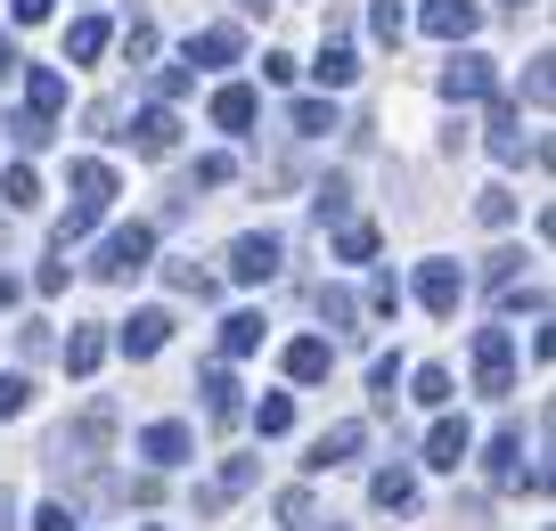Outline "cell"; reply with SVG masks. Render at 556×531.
Listing matches in <instances>:
<instances>
[{
    "instance_id": "3957f363",
    "label": "cell",
    "mask_w": 556,
    "mask_h": 531,
    "mask_svg": "<svg viewBox=\"0 0 556 531\" xmlns=\"http://www.w3.org/2000/svg\"><path fill=\"white\" fill-rule=\"evenodd\" d=\"M475 393H491V401L516 393V336H507V327H483V336H475Z\"/></svg>"
},
{
    "instance_id": "83f0119b",
    "label": "cell",
    "mask_w": 556,
    "mask_h": 531,
    "mask_svg": "<svg viewBox=\"0 0 556 531\" xmlns=\"http://www.w3.org/2000/svg\"><path fill=\"white\" fill-rule=\"evenodd\" d=\"M287 123H295L303 139H328L336 131V106L328 99H295V106H287Z\"/></svg>"
},
{
    "instance_id": "d590c367",
    "label": "cell",
    "mask_w": 556,
    "mask_h": 531,
    "mask_svg": "<svg viewBox=\"0 0 556 531\" xmlns=\"http://www.w3.org/2000/svg\"><path fill=\"white\" fill-rule=\"evenodd\" d=\"M34 531H83V515H74L66 498H41V507H34Z\"/></svg>"
},
{
    "instance_id": "ffe728a7",
    "label": "cell",
    "mask_w": 556,
    "mask_h": 531,
    "mask_svg": "<svg viewBox=\"0 0 556 531\" xmlns=\"http://www.w3.org/2000/svg\"><path fill=\"white\" fill-rule=\"evenodd\" d=\"M106 352H115V343H106V327H74V336H66V377H99Z\"/></svg>"
},
{
    "instance_id": "5b68a950",
    "label": "cell",
    "mask_w": 556,
    "mask_h": 531,
    "mask_svg": "<svg viewBox=\"0 0 556 531\" xmlns=\"http://www.w3.org/2000/svg\"><path fill=\"white\" fill-rule=\"evenodd\" d=\"M491 90H500V74H491V58H483V50H458L451 66H442V99H451V106L491 99Z\"/></svg>"
},
{
    "instance_id": "1f68e13d",
    "label": "cell",
    "mask_w": 556,
    "mask_h": 531,
    "mask_svg": "<svg viewBox=\"0 0 556 531\" xmlns=\"http://www.w3.org/2000/svg\"><path fill=\"white\" fill-rule=\"evenodd\" d=\"M409 393L426 401V409H451V368H417V377H409Z\"/></svg>"
},
{
    "instance_id": "f35d334b",
    "label": "cell",
    "mask_w": 556,
    "mask_h": 531,
    "mask_svg": "<svg viewBox=\"0 0 556 531\" xmlns=\"http://www.w3.org/2000/svg\"><path fill=\"white\" fill-rule=\"evenodd\" d=\"M523 99H532V106H548V99H556V74H548V58H532V66H523Z\"/></svg>"
},
{
    "instance_id": "f907efd6",
    "label": "cell",
    "mask_w": 556,
    "mask_h": 531,
    "mask_svg": "<svg viewBox=\"0 0 556 531\" xmlns=\"http://www.w3.org/2000/svg\"><path fill=\"white\" fill-rule=\"evenodd\" d=\"M0 531H17V507H9V491H0Z\"/></svg>"
},
{
    "instance_id": "4316f807",
    "label": "cell",
    "mask_w": 556,
    "mask_h": 531,
    "mask_svg": "<svg viewBox=\"0 0 556 531\" xmlns=\"http://www.w3.org/2000/svg\"><path fill=\"white\" fill-rule=\"evenodd\" d=\"M287 426H295V401H287V393H262L254 401V433H262V442H278Z\"/></svg>"
},
{
    "instance_id": "484cf974",
    "label": "cell",
    "mask_w": 556,
    "mask_h": 531,
    "mask_svg": "<svg viewBox=\"0 0 556 531\" xmlns=\"http://www.w3.org/2000/svg\"><path fill=\"white\" fill-rule=\"evenodd\" d=\"M245 352H262V319H254V311L222 319V361H245Z\"/></svg>"
},
{
    "instance_id": "52a82bcc",
    "label": "cell",
    "mask_w": 556,
    "mask_h": 531,
    "mask_svg": "<svg viewBox=\"0 0 556 531\" xmlns=\"http://www.w3.org/2000/svg\"><path fill=\"white\" fill-rule=\"evenodd\" d=\"M106 343H123L131 361H156L164 343H173V311H131V319H123V327H115Z\"/></svg>"
},
{
    "instance_id": "d6986e66",
    "label": "cell",
    "mask_w": 556,
    "mask_h": 531,
    "mask_svg": "<svg viewBox=\"0 0 556 531\" xmlns=\"http://www.w3.org/2000/svg\"><path fill=\"white\" fill-rule=\"evenodd\" d=\"M368 498H377L384 515H409V507H417V475H409V466H377V482H368Z\"/></svg>"
},
{
    "instance_id": "ab89813d",
    "label": "cell",
    "mask_w": 556,
    "mask_h": 531,
    "mask_svg": "<svg viewBox=\"0 0 556 531\" xmlns=\"http://www.w3.org/2000/svg\"><path fill=\"white\" fill-rule=\"evenodd\" d=\"M319 229H328V222H344V213H352V189H344V180H328V189H319Z\"/></svg>"
},
{
    "instance_id": "8d00e7d4",
    "label": "cell",
    "mask_w": 556,
    "mask_h": 531,
    "mask_svg": "<svg viewBox=\"0 0 556 531\" xmlns=\"http://www.w3.org/2000/svg\"><path fill=\"white\" fill-rule=\"evenodd\" d=\"M123 58H131V66H139V58H156V25H148V17L123 25Z\"/></svg>"
},
{
    "instance_id": "cb8c5ba5",
    "label": "cell",
    "mask_w": 556,
    "mask_h": 531,
    "mask_svg": "<svg viewBox=\"0 0 556 531\" xmlns=\"http://www.w3.org/2000/svg\"><path fill=\"white\" fill-rule=\"evenodd\" d=\"M106 41H115V25H106V17H74V25H66V58H74V66L106 58Z\"/></svg>"
},
{
    "instance_id": "ba28073f",
    "label": "cell",
    "mask_w": 556,
    "mask_h": 531,
    "mask_svg": "<svg viewBox=\"0 0 556 531\" xmlns=\"http://www.w3.org/2000/svg\"><path fill=\"white\" fill-rule=\"evenodd\" d=\"M417 25H426L434 41H475V34H483V9H475V0H426Z\"/></svg>"
},
{
    "instance_id": "4dcf8cb0",
    "label": "cell",
    "mask_w": 556,
    "mask_h": 531,
    "mask_svg": "<svg viewBox=\"0 0 556 531\" xmlns=\"http://www.w3.org/2000/svg\"><path fill=\"white\" fill-rule=\"evenodd\" d=\"M368 254H377V229H368V222H344V229H336V262H368Z\"/></svg>"
},
{
    "instance_id": "db71d44e",
    "label": "cell",
    "mask_w": 556,
    "mask_h": 531,
    "mask_svg": "<svg viewBox=\"0 0 556 531\" xmlns=\"http://www.w3.org/2000/svg\"><path fill=\"white\" fill-rule=\"evenodd\" d=\"M148 531H156V523H148Z\"/></svg>"
},
{
    "instance_id": "f6af8a7d",
    "label": "cell",
    "mask_w": 556,
    "mask_h": 531,
    "mask_svg": "<svg viewBox=\"0 0 556 531\" xmlns=\"http://www.w3.org/2000/svg\"><path fill=\"white\" fill-rule=\"evenodd\" d=\"M25 401H34V384H25V377H0V417H25Z\"/></svg>"
},
{
    "instance_id": "e575fe53",
    "label": "cell",
    "mask_w": 556,
    "mask_h": 531,
    "mask_svg": "<svg viewBox=\"0 0 556 531\" xmlns=\"http://www.w3.org/2000/svg\"><path fill=\"white\" fill-rule=\"evenodd\" d=\"M368 34H377V41H401V34H409V17H401V0H377V9H368Z\"/></svg>"
},
{
    "instance_id": "30bf717a",
    "label": "cell",
    "mask_w": 556,
    "mask_h": 531,
    "mask_svg": "<svg viewBox=\"0 0 556 531\" xmlns=\"http://www.w3.org/2000/svg\"><path fill=\"white\" fill-rule=\"evenodd\" d=\"M123 139H131L139 155H173V148H180V115H173V106H139Z\"/></svg>"
},
{
    "instance_id": "7402d4cb",
    "label": "cell",
    "mask_w": 556,
    "mask_h": 531,
    "mask_svg": "<svg viewBox=\"0 0 556 531\" xmlns=\"http://www.w3.org/2000/svg\"><path fill=\"white\" fill-rule=\"evenodd\" d=\"M25 106H34V115H66V74H58V66H34V74H25Z\"/></svg>"
},
{
    "instance_id": "ee69618b",
    "label": "cell",
    "mask_w": 556,
    "mask_h": 531,
    "mask_svg": "<svg viewBox=\"0 0 556 531\" xmlns=\"http://www.w3.org/2000/svg\"><path fill=\"white\" fill-rule=\"evenodd\" d=\"M189 83H197V66H156V99H164V106H173Z\"/></svg>"
},
{
    "instance_id": "277c9868",
    "label": "cell",
    "mask_w": 556,
    "mask_h": 531,
    "mask_svg": "<svg viewBox=\"0 0 556 531\" xmlns=\"http://www.w3.org/2000/svg\"><path fill=\"white\" fill-rule=\"evenodd\" d=\"M417 303L434 311V319H458V303H467V270H458V262H417Z\"/></svg>"
},
{
    "instance_id": "2e32d148",
    "label": "cell",
    "mask_w": 556,
    "mask_h": 531,
    "mask_svg": "<svg viewBox=\"0 0 556 531\" xmlns=\"http://www.w3.org/2000/svg\"><path fill=\"white\" fill-rule=\"evenodd\" d=\"M197 393H205V417H213V426H229V417H238V377H229L222 361L197 368Z\"/></svg>"
},
{
    "instance_id": "8992f818",
    "label": "cell",
    "mask_w": 556,
    "mask_h": 531,
    "mask_svg": "<svg viewBox=\"0 0 556 531\" xmlns=\"http://www.w3.org/2000/svg\"><path fill=\"white\" fill-rule=\"evenodd\" d=\"M278 262H287V245H278L270 229L229 245V278H238V287H262V278H278Z\"/></svg>"
},
{
    "instance_id": "9c48e42d",
    "label": "cell",
    "mask_w": 556,
    "mask_h": 531,
    "mask_svg": "<svg viewBox=\"0 0 556 531\" xmlns=\"http://www.w3.org/2000/svg\"><path fill=\"white\" fill-rule=\"evenodd\" d=\"M106 433H115V409H106V401H90L83 426H66L50 450H58V466H66V458H90V450H106Z\"/></svg>"
},
{
    "instance_id": "b9f144b4",
    "label": "cell",
    "mask_w": 556,
    "mask_h": 531,
    "mask_svg": "<svg viewBox=\"0 0 556 531\" xmlns=\"http://www.w3.org/2000/svg\"><path fill=\"white\" fill-rule=\"evenodd\" d=\"M229 172H238L229 155H197V172H189V180H197V189H229Z\"/></svg>"
},
{
    "instance_id": "6da1fadb",
    "label": "cell",
    "mask_w": 556,
    "mask_h": 531,
    "mask_svg": "<svg viewBox=\"0 0 556 531\" xmlns=\"http://www.w3.org/2000/svg\"><path fill=\"white\" fill-rule=\"evenodd\" d=\"M66 189H74V213L58 222V245L90 238V222H99V213L115 205V172H106L99 155H74V164H66Z\"/></svg>"
},
{
    "instance_id": "bcb514c9",
    "label": "cell",
    "mask_w": 556,
    "mask_h": 531,
    "mask_svg": "<svg viewBox=\"0 0 556 531\" xmlns=\"http://www.w3.org/2000/svg\"><path fill=\"white\" fill-rule=\"evenodd\" d=\"M368 311H377V319H393V311H401V278H377V287H368Z\"/></svg>"
},
{
    "instance_id": "816d5d0a",
    "label": "cell",
    "mask_w": 556,
    "mask_h": 531,
    "mask_svg": "<svg viewBox=\"0 0 556 531\" xmlns=\"http://www.w3.org/2000/svg\"><path fill=\"white\" fill-rule=\"evenodd\" d=\"M507 9H516V17H523V9H532V0H507Z\"/></svg>"
},
{
    "instance_id": "ac0fdd59",
    "label": "cell",
    "mask_w": 556,
    "mask_h": 531,
    "mask_svg": "<svg viewBox=\"0 0 556 531\" xmlns=\"http://www.w3.org/2000/svg\"><path fill=\"white\" fill-rule=\"evenodd\" d=\"M491 155H500V164H523V155H540L532 139H523V123H516V106H491Z\"/></svg>"
},
{
    "instance_id": "d4e9b609",
    "label": "cell",
    "mask_w": 556,
    "mask_h": 531,
    "mask_svg": "<svg viewBox=\"0 0 556 531\" xmlns=\"http://www.w3.org/2000/svg\"><path fill=\"white\" fill-rule=\"evenodd\" d=\"M312 74H319V90H352V74H361V58H352L344 41L328 34V50H319V66H312Z\"/></svg>"
},
{
    "instance_id": "7c38bea8",
    "label": "cell",
    "mask_w": 556,
    "mask_h": 531,
    "mask_svg": "<svg viewBox=\"0 0 556 531\" xmlns=\"http://www.w3.org/2000/svg\"><path fill=\"white\" fill-rule=\"evenodd\" d=\"M467 450H475L467 417H434V433H426V466H442V475H458V466H467Z\"/></svg>"
},
{
    "instance_id": "c3c4849f",
    "label": "cell",
    "mask_w": 556,
    "mask_h": 531,
    "mask_svg": "<svg viewBox=\"0 0 556 531\" xmlns=\"http://www.w3.org/2000/svg\"><path fill=\"white\" fill-rule=\"evenodd\" d=\"M0 74H17V41L9 34H0Z\"/></svg>"
},
{
    "instance_id": "f1b7e54d",
    "label": "cell",
    "mask_w": 556,
    "mask_h": 531,
    "mask_svg": "<svg viewBox=\"0 0 556 531\" xmlns=\"http://www.w3.org/2000/svg\"><path fill=\"white\" fill-rule=\"evenodd\" d=\"M0 197H9L17 213H34V205H41V180H34V164H9V172H0Z\"/></svg>"
},
{
    "instance_id": "74e56055",
    "label": "cell",
    "mask_w": 556,
    "mask_h": 531,
    "mask_svg": "<svg viewBox=\"0 0 556 531\" xmlns=\"http://www.w3.org/2000/svg\"><path fill=\"white\" fill-rule=\"evenodd\" d=\"M278 523H287V531H312V491H278Z\"/></svg>"
},
{
    "instance_id": "e0dca14e",
    "label": "cell",
    "mask_w": 556,
    "mask_h": 531,
    "mask_svg": "<svg viewBox=\"0 0 556 531\" xmlns=\"http://www.w3.org/2000/svg\"><path fill=\"white\" fill-rule=\"evenodd\" d=\"M254 115H262V99L245 83H222L213 90V123H222V131H254Z\"/></svg>"
},
{
    "instance_id": "9a60e30c",
    "label": "cell",
    "mask_w": 556,
    "mask_h": 531,
    "mask_svg": "<svg viewBox=\"0 0 556 531\" xmlns=\"http://www.w3.org/2000/svg\"><path fill=\"white\" fill-rule=\"evenodd\" d=\"M245 34L238 25H205V34H189V66H238Z\"/></svg>"
},
{
    "instance_id": "d6a6232c",
    "label": "cell",
    "mask_w": 556,
    "mask_h": 531,
    "mask_svg": "<svg viewBox=\"0 0 556 531\" xmlns=\"http://www.w3.org/2000/svg\"><path fill=\"white\" fill-rule=\"evenodd\" d=\"M9 139H17V148H50V115H34V106H25V115H9Z\"/></svg>"
},
{
    "instance_id": "7a4b0ae2",
    "label": "cell",
    "mask_w": 556,
    "mask_h": 531,
    "mask_svg": "<svg viewBox=\"0 0 556 531\" xmlns=\"http://www.w3.org/2000/svg\"><path fill=\"white\" fill-rule=\"evenodd\" d=\"M148 262H156V229L131 222V229H106V238H99V262H90V270H99L106 287H123V278H139Z\"/></svg>"
},
{
    "instance_id": "5bb4252c",
    "label": "cell",
    "mask_w": 556,
    "mask_h": 531,
    "mask_svg": "<svg viewBox=\"0 0 556 531\" xmlns=\"http://www.w3.org/2000/svg\"><path fill=\"white\" fill-rule=\"evenodd\" d=\"M361 442H368V426H361V417H344V426H328V433L312 442V458H303V466H312V475H328V466H344Z\"/></svg>"
},
{
    "instance_id": "7bdbcfd3",
    "label": "cell",
    "mask_w": 556,
    "mask_h": 531,
    "mask_svg": "<svg viewBox=\"0 0 556 531\" xmlns=\"http://www.w3.org/2000/svg\"><path fill=\"white\" fill-rule=\"evenodd\" d=\"M66 278H74V262H66V245H58V254L41 262V278H34V287H41V294H66Z\"/></svg>"
},
{
    "instance_id": "f546056e",
    "label": "cell",
    "mask_w": 556,
    "mask_h": 531,
    "mask_svg": "<svg viewBox=\"0 0 556 531\" xmlns=\"http://www.w3.org/2000/svg\"><path fill=\"white\" fill-rule=\"evenodd\" d=\"M475 222H483V229H507V222H516V189H483V197H475Z\"/></svg>"
},
{
    "instance_id": "4fadbf2b",
    "label": "cell",
    "mask_w": 556,
    "mask_h": 531,
    "mask_svg": "<svg viewBox=\"0 0 556 531\" xmlns=\"http://www.w3.org/2000/svg\"><path fill=\"white\" fill-rule=\"evenodd\" d=\"M254 475H262V466H254V458H229V466H222V475H213V482H205V491H197V515H222V507H229V498H245V491H254Z\"/></svg>"
},
{
    "instance_id": "60d3db41",
    "label": "cell",
    "mask_w": 556,
    "mask_h": 531,
    "mask_svg": "<svg viewBox=\"0 0 556 531\" xmlns=\"http://www.w3.org/2000/svg\"><path fill=\"white\" fill-rule=\"evenodd\" d=\"M368 393H377V409H393V393H401V361H377V368H368Z\"/></svg>"
},
{
    "instance_id": "836d02e7",
    "label": "cell",
    "mask_w": 556,
    "mask_h": 531,
    "mask_svg": "<svg viewBox=\"0 0 556 531\" xmlns=\"http://www.w3.org/2000/svg\"><path fill=\"white\" fill-rule=\"evenodd\" d=\"M312 303H319V319H328V327H352V319H361V303H352L344 287H319Z\"/></svg>"
},
{
    "instance_id": "44dd1931",
    "label": "cell",
    "mask_w": 556,
    "mask_h": 531,
    "mask_svg": "<svg viewBox=\"0 0 556 531\" xmlns=\"http://www.w3.org/2000/svg\"><path fill=\"white\" fill-rule=\"evenodd\" d=\"M328 368H336V352H328L319 336H295V343H287V377H295V384H319Z\"/></svg>"
},
{
    "instance_id": "8fae6325",
    "label": "cell",
    "mask_w": 556,
    "mask_h": 531,
    "mask_svg": "<svg viewBox=\"0 0 556 531\" xmlns=\"http://www.w3.org/2000/svg\"><path fill=\"white\" fill-rule=\"evenodd\" d=\"M189 450H197V433H189V426H173V417H164V426H148V433H139V458L156 466V475H173V466L189 458Z\"/></svg>"
},
{
    "instance_id": "f5cc1de1",
    "label": "cell",
    "mask_w": 556,
    "mask_h": 531,
    "mask_svg": "<svg viewBox=\"0 0 556 531\" xmlns=\"http://www.w3.org/2000/svg\"><path fill=\"white\" fill-rule=\"evenodd\" d=\"M245 9H254V0H245Z\"/></svg>"
},
{
    "instance_id": "603a6c76",
    "label": "cell",
    "mask_w": 556,
    "mask_h": 531,
    "mask_svg": "<svg viewBox=\"0 0 556 531\" xmlns=\"http://www.w3.org/2000/svg\"><path fill=\"white\" fill-rule=\"evenodd\" d=\"M483 475H491V482H516V475H523V433H516V426H500V433H491Z\"/></svg>"
},
{
    "instance_id": "7dc6e473",
    "label": "cell",
    "mask_w": 556,
    "mask_h": 531,
    "mask_svg": "<svg viewBox=\"0 0 556 531\" xmlns=\"http://www.w3.org/2000/svg\"><path fill=\"white\" fill-rule=\"evenodd\" d=\"M50 9H58V0H9V17H17V25H41Z\"/></svg>"
},
{
    "instance_id": "681fc988",
    "label": "cell",
    "mask_w": 556,
    "mask_h": 531,
    "mask_svg": "<svg viewBox=\"0 0 556 531\" xmlns=\"http://www.w3.org/2000/svg\"><path fill=\"white\" fill-rule=\"evenodd\" d=\"M9 303H17V278H9V270H0V311H9Z\"/></svg>"
}]
</instances>
